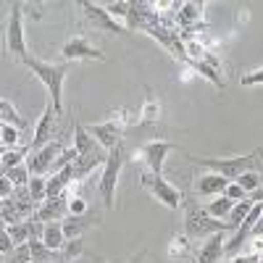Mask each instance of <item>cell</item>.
<instances>
[{
	"mask_svg": "<svg viewBox=\"0 0 263 263\" xmlns=\"http://www.w3.org/2000/svg\"><path fill=\"white\" fill-rule=\"evenodd\" d=\"M190 63H192V69H195L197 74H200L203 79H208L213 87H218V90H224V79L218 77V71L213 69V66H208L205 61H190Z\"/></svg>",
	"mask_w": 263,
	"mask_h": 263,
	"instance_id": "22",
	"label": "cell"
},
{
	"mask_svg": "<svg viewBox=\"0 0 263 263\" xmlns=\"http://www.w3.org/2000/svg\"><path fill=\"white\" fill-rule=\"evenodd\" d=\"M0 116H3V124H11L16 129H27V121L18 116V111L11 105V100H0Z\"/></svg>",
	"mask_w": 263,
	"mask_h": 263,
	"instance_id": "23",
	"label": "cell"
},
{
	"mask_svg": "<svg viewBox=\"0 0 263 263\" xmlns=\"http://www.w3.org/2000/svg\"><path fill=\"white\" fill-rule=\"evenodd\" d=\"M237 182L242 184V190H245V192L250 195V192H255V190H258V187L263 184V177H260V174H258V171L253 168V171H245V174H242V177H239Z\"/></svg>",
	"mask_w": 263,
	"mask_h": 263,
	"instance_id": "32",
	"label": "cell"
},
{
	"mask_svg": "<svg viewBox=\"0 0 263 263\" xmlns=\"http://www.w3.org/2000/svg\"><path fill=\"white\" fill-rule=\"evenodd\" d=\"M248 197H250V200H253V203H263V184H260V187H258L255 192H250Z\"/></svg>",
	"mask_w": 263,
	"mask_h": 263,
	"instance_id": "43",
	"label": "cell"
},
{
	"mask_svg": "<svg viewBox=\"0 0 263 263\" xmlns=\"http://www.w3.org/2000/svg\"><path fill=\"white\" fill-rule=\"evenodd\" d=\"M255 203L250 200V197H245V200H239L234 208H232V213L227 216V232H234L239 224H242L245 221V218H248V213H250V208H253Z\"/></svg>",
	"mask_w": 263,
	"mask_h": 263,
	"instance_id": "20",
	"label": "cell"
},
{
	"mask_svg": "<svg viewBox=\"0 0 263 263\" xmlns=\"http://www.w3.org/2000/svg\"><path fill=\"white\" fill-rule=\"evenodd\" d=\"M66 211H69V200H66V197H53V200H45V203L37 208L34 218H37V221H42V224L63 221V218H66Z\"/></svg>",
	"mask_w": 263,
	"mask_h": 263,
	"instance_id": "14",
	"label": "cell"
},
{
	"mask_svg": "<svg viewBox=\"0 0 263 263\" xmlns=\"http://www.w3.org/2000/svg\"><path fill=\"white\" fill-rule=\"evenodd\" d=\"M126 124H129V119H126V114L121 111V114H116L114 119H108L105 124H92V126H90V135L100 142V147H105L108 153H111L114 147H119V137H121V132H124Z\"/></svg>",
	"mask_w": 263,
	"mask_h": 263,
	"instance_id": "7",
	"label": "cell"
},
{
	"mask_svg": "<svg viewBox=\"0 0 263 263\" xmlns=\"http://www.w3.org/2000/svg\"><path fill=\"white\" fill-rule=\"evenodd\" d=\"M260 156H263V150L253 153V156H237V158H195V161L200 163V166H205V168H211V171H216V174H221L224 179L237 182L245 171H253L255 168V163L260 161Z\"/></svg>",
	"mask_w": 263,
	"mask_h": 263,
	"instance_id": "3",
	"label": "cell"
},
{
	"mask_svg": "<svg viewBox=\"0 0 263 263\" xmlns=\"http://www.w3.org/2000/svg\"><path fill=\"white\" fill-rule=\"evenodd\" d=\"M184 205V234L190 239H208L216 232H227V221L208 216L205 208H200L195 200H182Z\"/></svg>",
	"mask_w": 263,
	"mask_h": 263,
	"instance_id": "2",
	"label": "cell"
},
{
	"mask_svg": "<svg viewBox=\"0 0 263 263\" xmlns=\"http://www.w3.org/2000/svg\"><path fill=\"white\" fill-rule=\"evenodd\" d=\"M61 55H63L66 63H71V61H105V53H100L92 42L82 34H77L66 42L61 48Z\"/></svg>",
	"mask_w": 263,
	"mask_h": 263,
	"instance_id": "8",
	"label": "cell"
},
{
	"mask_svg": "<svg viewBox=\"0 0 263 263\" xmlns=\"http://www.w3.org/2000/svg\"><path fill=\"white\" fill-rule=\"evenodd\" d=\"M224 248H227V232L211 234L203 242V248L197 250V263H221Z\"/></svg>",
	"mask_w": 263,
	"mask_h": 263,
	"instance_id": "13",
	"label": "cell"
},
{
	"mask_svg": "<svg viewBox=\"0 0 263 263\" xmlns=\"http://www.w3.org/2000/svg\"><path fill=\"white\" fill-rule=\"evenodd\" d=\"M69 213L71 216H84L87 213V203L82 200V197H74V200H69Z\"/></svg>",
	"mask_w": 263,
	"mask_h": 263,
	"instance_id": "39",
	"label": "cell"
},
{
	"mask_svg": "<svg viewBox=\"0 0 263 263\" xmlns=\"http://www.w3.org/2000/svg\"><path fill=\"white\" fill-rule=\"evenodd\" d=\"M224 197H229V200L239 203V200H245V197H248V192L242 190V184H239V182H229V187L224 190Z\"/></svg>",
	"mask_w": 263,
	"mask_h": 263,
	"instance_id": "35",
	"label": "cell"
},
{
	"mask_svg": "<svg viewBox=\"0 0 263 263\" xmlns=\"http://www.w3.org/2000/svg\"><path fill=\"white\" fill-rule=\"evenodd\" d=\"M105 11L111 13L114 18L119 16V18H124V16H129L132 13V3H108L105 6Z\"/></svg>",
	"mask_w": 263,
	"mask_h": 263,
	"instance_id": "36",
	"label": "cell"
},
{
	"mask_svg": "<svg viewBox=\"0 0 263 263\" xmlns=\"http://www.w3.org/2000/svg\"><path fill=\"white\" fill-rule=\"evenodd\" d=\"M13 248H16L13 237H11V234H8V229L3 227V234H0V253H3V255H11V253H13Z\"/></svg>",
	"mask_w": 263,
	"mask_h": 263,
	"instance_id": "38",
	"label": "cell"
},
{
	"mask_svg": "<svg viewBox=\"0 0 263 263\" xmlns=\"http://www.w3.org/2000/svg\"><path fill=\"white\" fill-rule=\"evenodd\" d=\"M27 147H16V150H6L3 153V174H8L11 168H16V166H21V161H24V156H27Z\"/></svg>",
	"mask_w": 263,
	"mask_h": 263,
	"instance_id": "26",
	"label": "cell"
},
{
	"mask_svg": "<svg viewBox=\"0 0 263 263\" xmlns=\"http://www.w3.org/2000/svg\"><path fill=\"white\" fill-rule=\"evenodd\" d=\"M82 11H84V16L90 18V24H92L98 32H105V34H124V32H126V27H121L119 21L105 11V6L82 3Z\"/></svg>",
	"mask_w": 263,
	"mask_h": 263,
	"instance_id": "10",
	"label": "cell"
},
{
	"mask_svg": "<svg viewBox=\"0 0 263 263\" xmlns=\"http://www.w3.org/2000/svg\"><path fill=\"white\" fill-rule=\"evenodd\" d=\"M6 179H11L13 182V187H27L29 184V179H32V174H29V168L27 166H16V168H11L8 174H3Z\"/></svg>",
	"mask_w": 263,
	"mask_h": 263,
	"instance_id": "29",
	"label": "cell"
},
{
	"mask_svg": "<svg viewBox=\"0 0 263 263\" xmlns=\"http://www.w3.org/2000/svg\"><path fill=\"white\" fill-rule=\"evenodd\" d=\"M42 242H45L50 250L61 253V248L69 242V239H66V234H63L61 221H50V224H45V232H42Z\"/></svg>",
	"mask_w": 263,
	"mask_h": 263,
	"instance_id": "19",
	"label": "cell"
},
{
	"mask_svg": "<svg viewBox=\"0 0 263 263\" xmlns=\"http://www.w3.org/2000/svg\"><path fill=\"white\" fill-rule=\"evenodd\" d=\"M227 187H229V179H224L221 174H216V171L205 174V177H200V179H195V184H192V190H195L197 195H203V197L224 195Z\"/></svg>",
	"mask_w": 263,
	"mask_h": 263,
	"instance_id": "15",
	"label": "cell"
},
{
	"mask_svg": "<svg viewBox=\"0 0 263 263\" xmlns=\"http://www.w3.org/2000/svg\"><path fill=\"white\" fill-rule=\"evenodd\" d=\"M105 161H108V150H92L90 153V156H79L77 158V179H84L87 177V174H90L95 166H105Z\"/></svg>",
	"mask_w": 263,
	"mask_h": 263,
	"instance_id": "16",
	"label": "cell"
},
{
	"mask_svg": "<svg viewBox=\"0 0 263 263\" xmlns=\"http://www.w3.org/2000/svg\"><path fill=\"white\" fill-rule=\"evenodd\" d=\"M63 153V145L58 142V140H53L50 145H45L42 150H37V153H32V158H27V168H29V174L32 177H42V174H48L50 168H53V163H55V158Z\"/></svg>",
	"mask_w": 263,
	"mask_h": 263,
	"instance_id": "11",
	"label": "cell"
},
{
	"mask_svg": "<svg viewBox=\"0 0 263 263\" xmlns=\"http://www.w3.org/2000/svg\"><path fill=\"white\" fill-rule=\"evenodd\" d=\"M121 166H124V147H114L108 153V161L103 166V177L98 182V192L103 197V205L105 208H114L116 203V182H119V174H121Z\"/></svg>",
	"mask_w": 263,
	"mask_h": 263,
	"instance_id": "4",
	"label": "cell"
},
{
	"mask_svg": "<svg viewBox=\"0 0 263 263\" xmlns=\"http://www.w3.org/2000/svg\"><path fill=\"white\" fill-rule=\"evenodd\" d=\"M34 263H40V260H34Z\"/></svg>",
	"mask_w": 263,
	"mask_h": 263,
	"instance_id": "46",
	"label": "cell"
},
{
	"mask_svg": "<svg viewBox=\"0 0 263 263\" xmlns=\"http://www.w3.org/2000/svg\"><path fill=\"white\" fill-rule=\"evenodd\" d=\"M74 147H77L79 156H90L92 150L100 147V142L90 135V129H84L82 124H77V126H74Z\"/></svg>",
	"mask_w": 263,
	"mask_h": 263,
	"instance_id": "18",
	"label": "cell"
},
{
	"mask_svg": "<svg viewBox=\"0 0 263 263\" xmlns=\"http://www.w3.org/2000/svg\"><path fill=\"white\" fill-rule=\"evenodd\" d=\"M18 137H21V129H16L11 124H3V129H0V140H3V147L6 150H16Z\"/></svg>",
	"mask_w": 263,
	"mask_h": 263,
	"instance_id": "28",
	"label": "cell"
},
{
	"mask_svg": "<svg viewBox=\"0 0 263 263\" xmlns=\"http://www.w3.org/2000/svg\"><path fill=\"white\" fill-rule=\"evenodd\" d=\"M177 147L174 142H166V140H153V142H147V145H142L140 147V158H142V163L147 166V171H153V174H163V163H166V156Z\"/></svg>",
	"mask_w": 263,
	"mask_h": 263,
	"instance_id": "9",
	"label": "cell"
},
{
	"mask_svg": "<svg viewBox=\"0 0 263 263\" xmlns=\"http://www.w3.org/2000/svg\"><path fill=\"white\" fill-rule=\"evenodd\" d=\"M53 263H71V260H66V258H61V255H58V258H55Z\"/></svg>",
	"mask_w": 263,
	"mask_h": 263,
	"instance_id": "45",
	"label": "cell"
},
{
	"mask_svg": "<svg viewBox=\"0 0 263 263\" xmlns=\"http://www.w3.org/2000/svg\"><path fill=\"white\" fill-rule=\"evenodd\" d=\"M21 16H24V8H21V3H13L11 6V18L6 24V48L13 58L18 61H27V40H24V21H21Z\"/></svg>",
	"mask_w": 263,
	"mask_h": 263,
	"instance_id": "6",
	"label": "cell"
},
{
	"mask_svg": "<svg viewBox=\"0 0 263 263\" xmlns=\"http://www.w3.org/2000/svg\"><path fill=\"white\" fill-rule=\"evenodd\" d=\"M6 229H8V234L13 237V242H16V245L29 242V221H18V224L6 227Z\"/></svg>",
	"mask_w": 263,
	"mask_h": 263,
	"instance_id": "31",
	"label": "cell"
},
{
	"mask_svg": "<svg viewBox=\"0 0 263 263\" xmlns=\"http://www.w3.org/2000/svg\"><path fill=\"white\" fill-rule=\"evenodd\" d=\"M145 255H147V253H145V250H142V253H137V255H135V258H132V260H129V263H140V260H145ZM100 263H103V260H100Z\"/></svg>",
	"mask_w": 263,
	"mask_h": 263,
	"instance_id": "44",
	"label": "cell"
},
{
	"mask_svg": "<svg viewBox=\"0 0 263 263\" xmlns=\"http://www.w3.org/2000/svg\"><path fill=\"white\" fill-rule=\"evenodd\" d=\"M234 205H237L234 200H229V197H224V195H218V200H211V203L205 205V211H208V216H213V218H227Z\"/></svg>",
	"mask_w": 263,
	"mask_h": 263,
	"instance_id": "21",
	"label": "cell"
},
{
	"mask_svg": "<svg viewBox=\"0 0 263 263\" xmlns=\"http://www.w3.org/2000/svg\"><path fill=\"white\" fill-rule=\"evenodd\" d=\"M0 190H3V200H6V197H8L11 192H13V182L3 177V182H0Z\"/></svg>",
	"mask_w": 263,
	"mask_h": 263,
	"instance_id": "41",
	"label": "cell"
},
{
	"mask_svg": "<svg viewBox=\"0 0 263 263\" xmlns=\"http://www.w3.org/2000/svg\"><path fill=\"white\" fill-rule=\"evenodd\" d=\"M239 82H242V87L263 84V69H255V71H250V74H242V77H239Z\"/></svg>",
	"mask_w": 263,
	"mask_h": 263,
	"instance_id": "37",
	"label": "cell"
},
{
	"mask_svg": "<svg viewBox=\"0 0 263 263\" xmlns=\"http://www.w3.org/2000/svg\"><path fill=\"white\" fill-rule=\"evenodd\" d=\"M253 237H255V239L263 237V213H260V218H258V224L253 227Z\"/></svg>",
	"mask_w": 263,
	"mask_h": 263,
	"instance_id": "42",
	"label": "cell"
},
{
	"mask_svg": "<svg viewBox=\"0 0 263 263\" xmlns=\"http://www.w3.org/2000/svg\"><path fill=\"white\" fill-rule=\"evenodd\" d=\"M27 190H29V197H32L34 203L48 200V179L45 177H32L29 184H27Z\"/></svg>",
	"mask_w": 263,
	"mask_h": 263,
	"instance_id": "25",
	"label": "cell"
},
{
	"mask_svg": "<svg viewBox=\"0 0 263 263\" xmlns=\"http://www.w3.org/2000/svg\"><path fill=\"white\" fill-rule=\"evenodd\" d=\"M142 190L150 195V197H156L158 203H163L166 208H171V211H179V205H182V192L174 187V184H168L163 177H158V174H153V171H145L142 174Z\"/></svg>",
	"mask_w": 263,
	"mask_h": 263,
	"instance_id": "5",
	"label": "cell"
},
{
	"mask_svg": "<svg viewBox=\"0 0 263 263\" xmlns=\"http://www.w3.org/2000/svg\"><path fill=\"white\" fill-rule=\"evenodd\" d=\"M82 253H84V239H82V237L69 239V242L61 248V258H66V260H74V258H79Z\"/></svg>",
	"mask_w": 263,
	"mask_h": 263,
	"instance_id": "30",
	"label": "cell"
},
{
	"mask_svg": "<svg viewBox=\"0 0 263 263\" xmlns=\"http://www.w3.org/2000/svg\"><path fill=\"white\" fill-rule=\"evenodd\" d=\"M140 116H142L145 121H156V119L161 116V103L156 100V95H153V92H147V98H145V105H142Z\"/></svg>",
	"mask_w": 263,
	"mask_h": 263,
	"instance_id": "27",
	"label": "cell"
},
{
	"mask_svg": "<svg viewBox=\"0 0 263 263\" xmlns=\"http://www.w3.org/2000/svg\"><path fill=\"white\" fill-rule=\"evenodd\" d=\"M190 255V237L187 234H174L171 245H168V258L177 260V258H187Z\"/></svg>",
	"mask_w": 263,
	"mask_h": 263,
	"instance_id": "24",
	"label": "cell"
},
{
	"mask_svg": "<svg viewBox=\"0 0 263 263\" xmlns=\"http://www.w3.org/2000/svg\"><path fill=\"white\" fill-rule=\"evenodd\" d=\"M92 224H95V221H92V218L87 216V213H84V216H71V213H69V216H66L63 221H61L66 239H77V237H79V234H82L87 227H92Z\"/></svg>",
	"mask_w": 263,
	"mask_h": 263,
	"instance_id": "17",
	"label": "cell"
},
{
	"mask_svg": "<svg viewBox=\"0 0 263 263\" xmlns=\"http://www.w3.org/2000/svg\"><path fill=\"white\" fill-rule=\"evenodd\" d=\"M227 263H263V255H237V258H232V260H227Z\"/></svg>",
	"mask_w": 263,
	"mask_h": 263,
	"instance_id": "40",
	"label": "cell"
},
{
	"mask_svg": "<svg viewBox=\"0 0 263 263\" xmlns=\"http://www.w3.org/2000/svg\"><path fill=\"white\" fill-rule=\"evenodd\" d=\"M55 108H53V103L42 111V116H40V121H37V126H34V140H32V153H37V150H42L45 145H50L53 142V132H55Z\"/></svg>",
	"mask_w": 263,
	"mask_h": 263,
	"instance_id": "12",
	"label": "cell"
},
{
	"mask_svg": "<svg viewBox=\"0 0 263 263\" xmlns=\"http://www.w3.org/2000/svg\"><path fill=\"white\" fill-rule=\"evenodd\" d=\"M203 16V3H184L182 6V11H179V18L182 21H195V18H200Z\"/></svg>",
	"mask_w": 263,
	"mask_h": 263,
	"instance_id": "34",
	"label": "cell"
},
{
	"mask_svg": "<svg viewBox=\"0 0 263 263\" xmlns=\"http://www.w3.org/2000/svg\"><path fill=\"white\" fill-rule=\"evenodd\" d=\"M8 263H34L29 242H24V245H16V248H13V253L8 255Z\"/></svg>",
	"mask_w": 263,
	"mask_h": 263,
	"instance_id": "33",
	"label": "cell"
},
{
	"mask_svg": "<svg viewBox=\"0 0 263 263\" xmlns=\"http://www.w3.org/2000/svg\"><path fill=\"white\" fill-rule=\"evenodd\" d=\"M27 66V69L45 84V90H48V95H50V103H53V108H55V114L61 116V111H63V103H61V98H63V79H66V74H69V69H71V63H45V61H40V58H27V61H21Z\"/></svg>",
	"mask_w": 263,
	"mask_h": 263,
	"instance_id": "1",
	"label": "cell"
}]
</instances>
